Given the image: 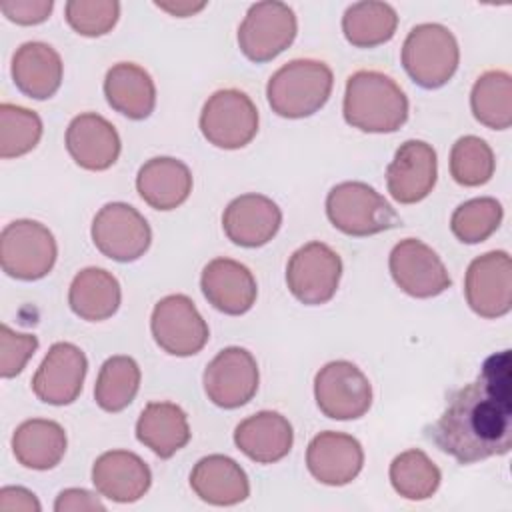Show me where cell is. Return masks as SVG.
I'll return each instance as SVG.
<instances>
[{
  "label": "cell",
  "instance_id": "obj_12",
  "mask_svg": "<svg viewBox=\"0 0 512 512\" xmlns=\"http://www.w3.org/2000/svg\"><path fill=\"white\" fill-rule=\"evenodd\" d=\"M150 330L154 342L166 354L180 358L198 354L210 338L206 320L186 294H170L158 300L150 316Z\"/></svg>",
  "mask_w": 512,
  "mask_h": 512
},
{
  "label": "cell",
  "instance_id": "obj_24",
  "mask_svg": "<svg viewBox=\"0 0 512 512\" xmlns=\"http://www.w3.org/2000/svg\"><path fill=\"white\" fill-rule=\"evenodd\" d=\"M16 88L32 100H48L62 84L64 64L60 54L46 42H24L16 48L10 64Z\"/></svg>",
  "mask_w": 512,
  "mask_h": 512
},
{
  "label": "cell",
  "instance_id": "obj_2",
  "mask_svg": "<svg viewBox=\"0 0 512 512\" xmlns=\"http://www.w3.org/2000/svg\"><path fill=\"white\" fill-rule=\"evenodd\" d=\"M342 114L352 128L370 134H388L406 124L408 98L388 74L358 70L346 80Z\"/></svg>",
  "mask_w": 512,
  "mask_h": 512
},
{
  "label": "cell",
  "instance_id": "obj_30",
  "mask_svg": "<svg viewBox=\"0 0 512 512\" xmlns=\"http://www.w3.org/2000/svg\"><path fill=\"white\" fill-rule=\"evenodd\" d=\"M68 438L64 428L46 418L22 422L12 434L14 458L30 470H50L60 464L66 454Z\"/></svg>",
  "mask_w": 512,
  "mask_h": 512
},
{
  "label": "cell",
  "instance_id": "obj_39",
  "mask_svg": "<svg viewBox=\"0 0 512 512\" xmlns=\"http://www.w3.org/2000/svg\"><path fill=\"white\" fill-rule=\"evenodd\" d=\"M38 338L32 334L14 332L10 326H0V376L14 378L34 356Z\"/></svg>",
  "mask_w": 512,
  "mask_h": 512
},
{
  "label": "cell",
  "instance_id": "obj_31",
  "mask_svg": "<svg viewBox=\"0 0 512 512\" xmlns=\"http://www.w3.org/2000/svg\"><path fill=\"white\" fill-rule=\"evenodd\" d=\"M398 28L396 10L378 0L354 2L342 16L344 38L354 48H376L392 40Z\"/></svg>",
  "mask_w": 512,
  "mask_h": 512
},
{
  "label": "cell",
  "instance_id": "obj_8",
  "mask_svg": "<svg viewBox=\"0 0 512 512\" xmlns=\"http://www.w3.org/2000/svg\"><path fill=\"white\" fill-rule=\"evenodd\" d=\"M200 132L216 148H244L258 132V110L242 90H216L202 106Z\"/></svg>",
  "mask_w": 512,
  "mask_h": 512
},
{
  "label": "cell",
  "instance_id": "obj_16",
  "mask_svg": "<svg viewBox=\"0 0 512 512\" xmlns=\"http://www.w3.org/2000/svg\"><path fill=\"white\" fill-rule=\"evenodd\" d=\"M86 370V354L76 344L56 342L32 376V392L46 404L68 406L80 396Z\"/></svg>",
  "mask_w": 512,
  "mask_h": 512
},
{
  "label": "cell",
  "instance_id": "obj_11",
  "mask_svg": "<svg viewBox=\"0 0 512 512\" xmlns=\"http://www.w3.org/2000/svg\"><path fill=\"white\" fill-rule=\"evenodd\" d=\"M92 242L110 260L134 262L150 248L152 230L146 218L126 202L104 204L92 220Z\"/></svg>",
  "mask_w": 512,
  "mask_h": 512
},
{
  "label": "cell",
  "instance_id": "obj_6",
  "mask_svg": "<svg viewBox=\"0 0 512 512\" xmlns=\"http://www.w3.org/2000/svg\"><path fill=\"white\" fill-rule=\"evenodd\" d=\"M54 234L36 220H14L0 234L2 270L16 280H40L56 264Z\"/></svg>",
  "mask_w": 512,
  "mask_h": 512
},
{
  "label": "cell",
  "instance_id": "obj_32",
  "mask_svg": "<svg viewBox=\"0 0 512 512\" xmlns=\"http://www.w3.org/2000/svg\"><path fill=\"white\" fill-rule=\"evenodd\" d=\"M474 118L492 130H506L512 124V78L504 70L480 74L470 92Z\"/></svg>",
  "mask_w": 512,
  "mask_h": 512
},
{
  "label": "cell",
  "instance_id": "obj_19",
  "mask_svg": "<svg viewBox=\"0 0 512 512\" xmlns=\"http://www.w3.org/2000/svg\"><path fill=\"white\" fill-rule=\"evenodd\" d=\"M200 288L208 304L228 316L246 314L258 296L256 278L250 268L232 258L210 260L202 270Z\"/></svg>",
  "mask_w": 512,
  "mask_h": 512
},
{
  "label": "cell",
  "instance_id": "obj_43",
  "mask_svg": "<svg viewBox=\"0 0 512 512\" xmlns=\"http://www.w3.org/2000/svg\"><path fill=\"white\" fill-rule=\"evenodd\" d=\"M156 8L178 16V18H186L192 16L196 12H200L202 8H206V2H190V0H176V2H154Z\"/></svg>",
  "mask_w": 512,
  "mask_h": 512
},
{
  "label": "cell",
  "instance_id": "obj_37",
  "mask_svg": "<svg viewBox=\"0 0 512 512\" xmlns=\"http://www.w3.org/2000/svg\"><path fill=\"white\" fill-rule=\"evenodd\" d=\"M42 138V120L34 110L16 104L0 106V158H18L36 148Z\"/></svg>",
  "mask_w": 512,
  "mask_h": 512
},
{
  "label": "cell",
  "instance_id": "obj_4",
  "mask_svg": "<svg viewBox=\"0 0 512 512\" xmlns=\"http://www.w3.org/2000/svg\"><path fill=\"white\" fill-rule=\"evenodd\" d=\"M326 216L342 234L364 238L402 224L392 204L366 182L336 184L326 196Z\"/></svg>",
  "mask_w": 512,
  "mask_h": 512
},
{
  "label": "cell",
  "instance_id": "obj_3",
  "mask_svg": "<svg viewBox=\"0 0 512 512\" xmlns=\"http://www.w3.org/2000/svg\"><path fill=\"white\" fill-rule=\"evenodd\" d=\"M332 84L334 76L326 62L296 58L270 76L266 98L272 112L298 120L316 114L328 102Z\"/></svg>",
  "mask_w": 512,
  "mask_h": 512
},
{
  "label": "cell",
  "instance_id": "obj_38",
  "mask_svg": "<svg viewBox=\"0 0 512 512\" xmlns=\"http://www.w3.org/2000/svg\"><path fill=\"white\" fill-rule=\"evenodd\" d=\"M68 26L88 38L108 34L120 16V2L116 0H68L64 6Z\"/></svg>",
  "mask_w": 512,
  "mask_h": 512
},
{
  "label": "cell",
  "instance_id": "obj_13",
  "mask_svg": "<svg viewBox=\"0 0 512 512\" xmlns=\"http://www.w3.org/2000/svg\"><path fill=\"white\" fill-rule=\"evenodd\" d=\"M256 358L240 346L220 350L206 366L202 384L208 400L218 408L234 410L248 404L258 392Z\"/></svg>",
  "mask_w": 512,
  "mask_h": 512
},
{
  "label": "cell",
  "instance_id": "obj_29",
  "mask_svg": "<svg viewBox=\"0 0 512 512\" xmlns=\"http://www.w3.org/2000/svg\"><path fill=\"white\" fill-rule=\"evenodd\" d=\"M122 290L116 276L104 268L80 270L68 290L70 310L86 322H102L120 308Z\"/></svg>",
  "mask_w": 512,
  "mask_h": 512
},
{
  "label": "cell",
  "instance_id": "obj_22",
  "mask_svg": "<svg viewBox=\"0 0 512 512\" xmlns=\"http://www.w3.org/2000/svg\"><path fill=\"white\" fill-rule=\"evenodd\" d=\"M66 150L72 160L90 172L108 170L120 156V136L100 114L84 112L70 120L66 128Z\"/></svg>",
  "mask_w": 512,
  "mask_h": 512
},
{
  "label": "cell",
  "instance_id": "obj_28",
  "mask_svg": "<svg viewBox=\"0 0 512 512\" xmlns=\"http://www.w3.org/2000/svg\"><path fill=\"white\" fill-rule=\"evenodd\" d=\"M136 438L160 458H172L190 442L186 412L174 402H148L136 420Z\"/></svg>",
  "mask_w": 512,
  "mask_h": 512
},
{
  "label": "cell",
  "instance_id": "obj_15",
  "mask_svg": "<svg viewBox=\"0 0 512 512\" xmlns=\"http://www.w3.org/2000/svg\"><path fill=\"white\" fill-rule=\"evenodd\" d=\"M396 286L412 298H434L452 286L440 256L418 238L400 240L388 258Z\"/></svg>",
  "mask_w": 512,
  "mask_h": 512
},
{
  "label": "cell",
  "instance_id": "obj_33",
  "mask_svg": "<svg viewBox=\"0 0 512 512\" xmlns=\"http://www.w3.org/2000/svg\"><path fill=\"white\" fill-rule=\"evenodd\" d=\"M140 388V366L130 356H110L100 366L94 400L106 412H120L132 404Z\"/></svg>",
  "mask_w": 512,
  "mask_h": 512
},
{
  "label": "cell",
  "instance_id": "obj_27",
  "mask_svg": "<svg viewBox=\"0 0 512 512\" xmlns=\"http://www.w3.org/2000/svg\"><path fill=\"white\" fill-rule=\"evenodd\" d=\"M104 96L112 110L130 120L148 118L156 106L154 80L134 62H118L106 72Z\"/></svg>",
  "mask_w": 512,
  "mask_h": 512
},
{
  "label": "cell",
  "instance_id": "obj_35",
  "mask_svg": "<svg viewBox=\"0 0 512 512\" xmlns=\"http://www.w3.org/2000/svg\"><path fill=\"white\" fill-rule=\"evenodd\" d=\"M496 160L486 140L478 136H462L452 144L450 150V174L466 188L482 186L494 176Z\"/></svg>",
  "mask_w": 512,
  "mask_h": 512
},
{
  "label": "cell",
  "instance_id": "obj_40",
  "mask_svg": "<svg viewBox=\"0 0 512 512\" xmlns=\"http://www.w3.org/2000/svg\"><path fill=\"white\" fill-rule=\"evenodd\" d=\"M54 8L52 0H4L0 4L2 14L20 26H36L48 20Z\"/></svg>",
  "mask_w": 512,
  "mask_h": 512
},
{
  "label": "cell",
  "instance_id": "obj_25",
  "mask_svg": "<svg viewBox=\"0 0 512 512\" xmlns=\"http://www.w3.org/2000/svg\"><path fill=\"white\" fill-rule=\"evenodd\" d=\"M194 494L212 506H234L250 496V482L244 468L224 454L200 458L190 472Z\"/></svg>",
  "mask_w": 512,
  "mask_h": 512
},
{
  "label": "cell",
  "instance_id": "obj_14",
  "mask_svg": "<svg viewBox=\"0 0 512 512\" xmlns=\"http://www.w3.org/2000/svg\"><path fill=\"white\" fill-rule=\"evenodd\" d=\"M464 296L482 318H502L512 308V260L506 250L474 258L464 276Z\"/></svg>",
  "mask_w": 512,
  "mask_h": 512
},
{
  "label": "cell",
  "instance_id": "obj_26",
  "mask_svg": "<svg viewBox=\"0 0 512 512\" xmlns=\"http://www.w3.org/2000/svg\"><path fill=\"white\" fill-rule=\"evenodd\" d=\"M140 198L154 210H174L184 204L192 192L190 168L172 156L146 160L136 176Z\"/></svg>",
  "mask_w": 512,
  "mask_h": 512
},
{
  "label": "cell",
  "instance_id": "obj_21",
  "mask_svg": "<svg viewBox=\"0 0 512 512\" xmlns=\"http://www.w3.org/2000/svg\"><path fill=\"white\" fill-rule=\"evenodd\" d=\"M92 484L100 496L118 504H130L148 492L152 472L138 454L108 450L92 464Z\"/></svg>",
  "mask_w": 512,
  "mask_h": 512
},
{
  "label": "cell",
  "instance_id": "obj_41",
  "mask_svg": "<svg viewBox=\"0 0 512 512\" xmlns=\"http://www.w3.org/2000/svg\"><path fill=\"white\" fill-rule=\"evenodd\" d=\"M54 510L56 512H88V510L104 512L106 506L96 494L84 488H66L56 496Z\"/></svg>",
  "mask_w": 512,
  "mask_h": 512
},
{
  "label": "cell",
  "instance_id": "obj_18",
  "mask_svg": "<svg viewBox=\"0 0 512 512\" xmlns=\"http://www.w3.org/2000/svg\"><path fill=\"white\" fill-rule=\"evenodd\" d=\"M282 224L278 204L256 192L234 198L222 214V230L230 242L242 248H260L268 244Z\"/></svg>",
  "mask_w": 512,
  "mask_h": 512
},
{
  "label": "cell",
  "instance_id": "obj_5",
  "mask_svg": "<svg viewBox=\"0 0 512 512\" xmlns=\"http://www.w3.org/2000/svg\"><path fill=\"white\" fill-rule=\"evenodd\" d=\"M402 66L414 84L436 90L448 84L460 62L454 34L436 22L414 26L402 44Z\"/></svg>",
  "mask_w": 512,
  "mask_h": 512
},
{
  "label": "cell",
  "instance_id": "obj_36",
  "mask_svg": "<svg viewBox=\"0 0 512 512\" xmlns=\"http://www.w3.org/2000/svg\"><path fill=\"white\" fill-rule=\"evenodd\" d=\"M502 216L504 210L496 198H472L452 212L450 230L464 244H480L498 230Z\"/></svg>",
  "mask_w": 512,
  "mask_h": 512
},
{
  "label": "cell",
  "instance_id": "obj_23",
  "mask_svg": "<svg viewBox=\"0 0 512 512\" xmlns=\"http://www.w3.org/2000/svg\"><path fill=\"white\" fill-rule=\"evenodd\" d=\"M234 444L258 464H274L288 456L294 430L286 416L276 410H260L244 418L234 430Z\"/></svg>",
  "mask_w": 512,
  "mask_h": 512
},
{
  "label": "cell",
  "instance_id": "obj_42",
  "mask_svg": "<svg viewBox=\"0 0 512 512\" xmlns=\"http://www.w3.org/2000/svg\"><path fill=\"white\" fill-rule=\"evenodd\" d=\"M40 502L34 492L22 486H4L0 490V510L2 512H40Z\"/></svg>",
  "mask_w": 512,
  "mask_h": 512
},
{
  "label": "cell",
  "instance_id": "obj_7",
  "mask_svg": "<svg viewBox=\"0 0 512 512\" xmlns=\"http://www.w3.org/2000/svg\"><path fill=\"white\" fill-rule=\"evenodd\" d=\"M298 22L294 10L278 0L256 2L238 26L240 52L256 62H270L296 38Z\"/></svg>",
  "mask_w": 512,
  "mask_h": 512
},
{
  "label": "cell",
  "instance_id": "obj_17",
  "mask_svg": "<svg viewBox=\"0 0 512 512\" xmlns=\"http://www.w3.org/2000/svg\"><path fill=\"white\" fill-rule=\"evenodd\" d=\"M438 176L436 150L424 140H406L386 168V188L400 204L424 200Z\"/></svg>",
  "mask_w": 512,
  "mask_h": 512
},
{
  "label": "cell",
  "instance_id": "obj_10",
  "mask_svg": "<svg viewBox=\"0 0 512 512\" xmlns=\"http://www.w3.org/2000/svg\"><path fill=\"white\" fill-rule=\"evenodd\" d=\"M342 276V260L324 242L300 246L286 264V284L290 294L306 304L320 306L332 300Z\"/></svg>",
  "mask_w": 512,
  "mask_h": 512
},
{
  "label": "cell",
  "instance_id": "obj_9",
  "mask_svg": "<svg viewBox=\"0 0 512 512\" xmlns=\"http://www.w3.org/2000/svg\"><path fill=\"white\" fill-rule=\"evenodd\" d=\"M314 398L324 416L356 420L372 406V384L356 364L332 360L314 376Z\"/></svg>",
  "mask_w": 512,
  "mask_h": 512
},
{
  "label": "cell",
  "instance_id": "obj_34",
  "mask_svg": "<svg viewBox=\"0 0 512 512\" xmlns=\"http://www.w3.org/2000/svg\"><path fill=\"white\" fill-rule=\"evenodd\" d=\"M392 488L406 500H428L436 494L442 474L440 468L418 448L400 452L388 470Z\"/></svg>",
  "mask_w": 512,
  "mask_h": 512
},
{
  "label": "cell",
  "instance_id": "obj_20",
  "mask_svg": "<svg viewBox=\"0 0 512 512\" xmlns=\"http://www.w3.org/2000/svg\"><path fill=\"white\" fill-rule=\"evenodd\" d=\"M308 472L326 486L350 484L364 466L362 444L344 432L316 434L306 450Z\"/></svg>",
  "mask_w": 512,
  "mask_h": 512
},
{
  "label": "cell",
  "instance_id": "obj_1",
  "mask_svg": "<svg viewBox=\"0 0 512 512\" xmlns=\"http://www.w3.org/2000/svg\"><path fill=\"white\" fill-rule=\"evenodd\" d=\"M428 438L458 464L504 456L512 446L510 350L488 356L474 382L450 394Z\"/></svg>",
  "mask_w": 512,
  "mask_h": 512
}]
</instances>
